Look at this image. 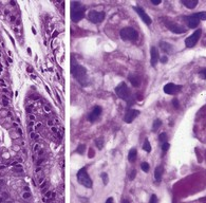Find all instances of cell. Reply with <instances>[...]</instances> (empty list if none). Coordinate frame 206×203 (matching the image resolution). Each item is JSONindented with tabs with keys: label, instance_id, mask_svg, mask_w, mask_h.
<instances>
[{
	"label": "cell",
	"instance_id": "obj_1",
	"mask_svg": "<svg viewBox=\"0 0 206 203\" xmlns=\"http://www.w3.org/2000/svg\"><path fill=\"white\" fill-rule=\"evenodd\" d=\"M71 73L73 74L77 82L80 83L83 86H87L88 80H87V70L80 65H72L71 67Z\"/></svg>",
	"mask_w": 206,
	"mask_h": 203
},
{
	"label": "cell",
	"instance_id": "obj_2",
	"mask_svg": "<svg viewBox=\"0 0 206 203\" xmlns=\"http://www.w3.org/2000/svg\"><path fill=\"white\" fill-rule=\"evenodd\" d=\"M86 8L79 2H72L71 4V19L73 22H78L85 16Z\"/></svg>",
	"mask_w": 206,
	"mask_h": 203
},
{
	"label": "cell",
	"instance_id": "obj_3",
	"mask_svg": "<svg viewBox=\"0 0 206 203\" xmlns=\"http://www.w3.org/2000/svg\"><path fill=\"white\" fill-rule=\"evenodd\" d=\"M115 93L119 99L124 100L126 102H132V94L130 89L127 87L125 83H121L119 86L115 88Z\"/></svg>",
	"mask_w": 206,
	"mask_h": 203
},
{
	"label": "cell",
	"instance_id": "obj_4",
	"mask_svg": "<svg viewBox=\"0 0 206 203\" xmlns=\"http://www.w3.org/2000/svg\"><path fill=\"white\" fill-rule=\"evenodd\" d=\"M119 36L125 41H134L139 38V33L133 28H124L119 32Z\"/></svg>",
	"mask_w": 206,
	"mask_h": 203
},
{
	"label": "cell",
	"instance_id": "obj_5",
	"mask_svg": "<svg viewBox=\"0 0 206 203\" xmlns=\"http://www.w3.org/2000/svg\"><path fill=\"white\" fill-rule=\"evenodd\" d=\"M77 181H78L83 186L87 187V188H91L92 185H93L92 180L90 179L86 168H81V169L78 170V172H77Z\"/></svg>",
	"mask_w": 206,
	"mask_h": 203
},
{
	"label": "cell",
	"instance_id": "obj_6",
	"mask_svg": "<svg viewBox=\"0 0 206 203\" xmlns=\"http://www.w3.org/2000/svg\"><path fill=\"white\" fill-rule=\"evenodd\" d=\"M201 34H202V30L198 29L197 31H195V33H192L189 37H187L185 39V46L187 48H192L197 44V42L199 41L201 37Z\"/></svg>",
	"mask_w": 206,
	"mask_h": 203
},
{
	"label": "cell",
	"instance_id": "obj_7",
	"mask_svg": "<svg viewBox=\"0 0 206 203\" xmlns=\"http://www.w3.org/2000/svg\"><path fill=\"white\" fill-rule=\"evenodd\" d=\"M104 12H97V11H90L88 13V19L93 23H100L105 19Z\"/></svg>",
	"mask_w": 206,
	"mask_h": 203
},
{
	"label": "cell",
	"instance_id": "obj_8",
	"mask_svg": "<svg viewBox=\"0 0 206 203\" xmlns=\"http://www.w3.org/2000/svg\"><path fill=\"white\" fill-rule=\"evenodd\" d=\"M166 27L168 30H170L171 32H173V33L175 34H182V33H185L186 32V29L183 27H181L180 25H178V23H175V22H166Z\"/></svg>",
	"mask_w": 206,
	"mask_h": 203
},
{
	"label": "cell",
	"instance_id": "obj_9",
	"mask_svg": "<svg viewBox=\"0 0 206 203\" xmlns=\"http://www.w3.org/2000/svg\"><path fill=\"white\" fill-rule=\"evenodd\" d=\"M185 21L190 29H195V28L198 27L199 23H200V19L197 17L196 14H192V15H190V16H186Z\"/></svg>",
	"mask_w": 206,
	"mask_h": 203
},
{
	"label": "cell",
	"instance_id": "obj_10",
	"mask_svg": "<svg viewBox=\"0 0 206 203\" xmlns=\"http://www.w3.org/2000/svg\"><path fill=\"white\" fill-rule=\"evenodd\" d=\"M159 59H160V54H159L158 49L155 47H151V49H150V64H151L152 67H155Z\"/></svg>",
	"mask_w": 206,
	"mask_h": 203
},
{
	"label": "cell",
	"instance_id": "obj_11",
	"mask_svg": "<svg viewBox=\"0 0 206 203\" xmlns=\"http://www.w3.org/2000/svg\"><path fill=\"white\" fill-rule=\"evenodd\" d=\"M134 10H136V12L139 15V17L142 18V20H143L146 25H151V22H152L151 18H150L149 15H148L147 13L143 10V8H139V6H136V8H134Z\"/></svg>",
	"mask_w": 206,
	"mask_h": 203
},
{
	"label": "cell",
	"instance_id": "obj_12",
	"mask_svg": "<svg viewBox=\"0 0 206 203\" xmlns=\"http://www.w3.org/2000/svg\"><path fill=\"white\" fill-rule=\"evenodd\" d=\"M179 90H181V86H177L173 83H169L164 87V92L166 94H175Z\"/></svg>",
	"mask_w": 206,
	"mask_h": 203
},
{
	"label": "cell",
	"instance_id": "obj_13",
	"mask_svg": "<svg viewBox=\"0 0 206 203\" xmlns=\"http://www.w3.org/2000/svg\"><path fill=\"white\" fill-rule=\"evenodd\" d=\"M139 114V110H136V109L128 110V112L126 113V115H125V122H126V123H128V124L132 123V121H133V120L136 119Z\"/></svg>",
	"mask_w": 206,
	"mask_h": 203
},
{
	"label": "cell",
	"instance_id": "obj_14",
	"mask_svg": "<svg viewBox=\"0 0 206 203\" xmlns=\"http://www.w3.org/2000/svg\"><path fill=\"white\" fill-rule=\"evenodd\" d=\"M102 108L100 106H95L92 110V112L89 114V121L90 122H95L96 120L100 117V115L102 114Z\"/></svg>",
	"mask_w": 206,
	"mask_h": 203
},
{
	"label": "cell",
	"instance_id": "obj_15",
	"mask_svg": "<svg viewBox=\"0 0 206 203\" xmlns=\"http://www.w3.org/2000/svg\"><path fill=\"white\" fill-rule=\"evenodd\" d=\"M129 82L132 84V86L133 87H139L141 86V77H139L137 75H132V74H130L129 75Z\"/></svg>",
	"mask_w": 206,
	"mask_h": 203
},
{
	"label": "cell",
	"instance_id": "obj_16",
	"mask_svg": "<svg viewBox=\"0 0 206 203\" xmlns=\"http://www.w3.org/2000/svg\"><path fill=\"white\" fill-rule=\"evenodd\" d=\"M162 176H163V167L162 166H158L154 170V179H155L156 182H161L162 180Z\"/></svg>",
	"mask_w": 206,
	"mask_h": 203
},
{
	"label": "cell",
	"instance_id": "obj_17",
	"mask_svg": "<svg viewBox=\"0 0 206 203\" xmlns=\"http://www.w3.org/2000/svg\"><path fill=\"white\" fill-rule=\"evenodd\" d=\"M160 47H161V49H162L164 52H166V53H170V52H172V46H171L170 44H168V42H166V41H161L160 42Z\"/></svg>",
	"mask_w": 206,
	"mask_h": 203
},
{
	"label": "cell",
	"instance_id": "obj_18",
	"mask_svg": "<svg viewBox=\"0 0 206 203\" xmlns=\"http://www.w3.org/2000/svg\"><path fill=\"white\" fill-rule=\"evenodd\" d=\"M182 3L188 8H195L198 5V0H183Z\"/></svg>",
	"mask_w": 206,
	"mask_h": 203
},
{
	"label": "cell",
	"instance_id": "obj_19",
	"mask_svg": "<svg viewBox=\"0 0 206 203\" xmlns=\"http://www.w3.org/2000/svg\"><path fill=\"white\" fill-rule=\"evenodd\" d=\"M136 156H137V151L136 148H132L130 149L129 153H128V160H129V162H134L136 159Z\"/></svg>",
	"mask_w": 206,
	"mask_h": 203
},
{
	"label": "cell",
	"instance_id": "obj_20",
	"mask_svg": "<svg viewBox=\"0 0 206 203\" xmlns=\"http://www.w3.org/2000/svg\"><path fill=\"white\" fill-rule=\"evenodd\" d=\"M161 125H162V121H161V120H159V119L154 120L153 124H152V131L155 132L156 130L161 127Z\"/></svg>",
	"mask_w": 206,
	"mask_h": 203
},
{
	"label": "cell",
	"instance_id": "obj_21",
	"mask_svg": "<svg viewBox=\"0 0 206 203\" xmlns=\"http://www.w3.org/2000/svg\"><path fill=\"white\" fill-rule=\"evenodd\" d=\"M143 149L145 151H147V152H150V151H151V145H150L149 141H148L147 139H146L145 142H144V144H143Z\"/></svg>",
	"mask_w": 206,
	"mask_h": 203
},
{
	"label": "cell",
	"instance_id": "obj_22",
	"mask_svg": "<svg viewBox=\"0 0 206 203\" xmlns=\"http://www.w3.org/2000/svg\"><path fill=\"white\" fill-rule=\"evenodd\" d=\"M95 144H96V146H97L98 149H102L103 146H104V140H103L102 138L96 139V140H95Z\"/></svg>",
	"mask_w": 206,
	"mask_h": 203
},
{
	"label": "cell",
	"instance_id": "obj_23",
	"mask_svg": "<svg viewBox=\"0 0 206 203\" xmlns=\"http://www.w3.org/2000/svg\"><path fill=\"white\" fill-rule=\"evenodd\" d=\"M159 140H160V142L162 143H166L167 142V134L165 133V132H163V133L160 134V136H159Z\"/></svg>",
	"mask_w": 206,
	"mask_h": 203
},
{
	"label": "cell",
	"instance_id": "obj_24",
	"mask_svg": "<svg viewBox=\"0 0 206 203\" xmlns=\"http://www.w3.org/2000/svg\"><path fill=\"white\" fill-rule=\"evenodd\" d=\"M141 168L143 169V172H149V164H148L147 162H143V163L141 164Z\"/></svg>",
	"mask_w": 206,
	"mask_h": 203
},
{
	"label": "cell",
	"instance_id": "obj_25",
	"mask_svg": "<svg viewBox=\"0 0 206 203\" xmlns=\"http://www.w3.org/2000/svg\"><path fill=\"white\" fill-rule=\"evenodd\" d=\"M197 17H198L200 20H206V12H200L197 13Z\"/></svg>",
	"mask_w": 206,
	"mask_h": 203
},
{
	"label": "cell",
	"instance_id": "obj_26",
	"mask_svg": "<svg viewBox=\"0 0 206 203\" xmlns=\"http://www.w3.org/2000/svg\"><path fill=\"white\" fill-rule=\"evenodd\" d=\"M169 147H170V144L169 143H163L162 145H161V148H162L163 151H167L169 149Z\"/></svg>",
	"mask_w": 206,
	"mask_h": 203
},
{
	"label": "cell",
	"instance_id": "obj_27",
	"mask_svg": "<svg viewBox=\"0 0 206 203\" xmlns=\"http://www.w3.org/2000/svg\"><path fill=\"white\" fill-rule=\"evenodd\" d=\"M102 178H103V181H104V184H108V175H107L106 172H103Z\"/></svg>",
	"mask_w": 206,
	"mask_h": 203
},
{
	"label": "cell",
	"instance_id": "obj_28",
	"mask_svg": "<svg viewBox=\"0 0 206 203\" xmlns=\"http://www.w3.org/2000/svg\"><path fill=\"white\" fill-rule=\"evenodd\" d=\"M136 170L131 169V172H130V175H129V179L130 180H133V179L136 178Z\"/></svg>",
	"mask_w": 206,
	"mask_h": 203
},
{
	"label": "cell",
	"instance_id": "obj_29",
	"mask_svg": "<svg viewBox=\"0 0 206 203\" xmlns=\"http://www.w3.org/2000/svg\"><path fill=\"white\" fill-rule=\"evenodd\" d=\"M83 150H85V145H83V144L79 145V146L77 147V149H76V151H77L78 153H83Z\"/></svg>",
	"mask_w": 206,
	"mask_h": 203
},
{
	"label": "cell",
	"instance_id": "obj_30",
	"mask_svg": "<svg viewBox=\"0 0 206 203\" xmlns=\"http://www.w3.org/2000/svg\"><path fill=\"white\" fill-rule=\"evenodd\" d=\"M57 123V121H55V120H49L48 121V126L49 127H54V125Z\"/></svg>",
	"mask_w": 206,
	"mask_h": 203
},
{
	"label": "cell",
	"instance_id": "obj_31",
	"mask_svg": "<svg viewBox=\"0 0 206 203\" xmlns=\"http://www.w3.org/2000/svg\"><path fill=\"white\" fill-rule=\"evenodd\" d=\"M149 203H158V198H156V196H155V195H152V196H151Z\"/></svg>",
	"mask_w": 206,
	"mask_h": 203
},
{
	"label": "cell",
	"instance_id": "obj_32",
	"mask_svg": "<svg viewBox=\"0 0 206 203\" xmlns=\"http://www.w3.org/2000/svg\"><path fill=\"white\" fill-rule=\"evenodd\" d=\"M30 136H31L32 140H37V139L39 138V136H38L37 133H35V132H31V134H30Z\"/></svg>",
	"mask_w": 206,
	"mask_h": 203
},
{
	"label": "cell",
	"instance_id": "obj_33",
	"mask_svg": "<svg viewBox=\"0 0 206 203\" xmlns=\"http://www.w3.org/2000/svg\"><path fill=\"white\" fill-rule=\"evenodd\" d=\"M200 75L202 76V78H206V68L200 71Z\"/></svg>",
	"mask_w": 206,
	"mask_h": 203
},
{
	"label": "cell",
	"instance_id": "obj_34",
	"mask_svg": "<svg viewBox=\"0 0 206 203\" xmlns=\"http://www.w3.org/2000/svg\"><path fill=\"white\" fill-rule=\"evenodd\" d=\"M172 103H173V106H175V109H177V108H179V106H180V105H179V101H178L177 99H175V100H173Z\"/></svg>",
	"mask_w": 206,
	"mask_h": 203
},
{
	"label": "cell",
	"instance_id": "obj_35",
	"mask_svg": "<svg viewBox=\"0 0 206 203\" xmlns=\"http://www.w3.org/2000/svg\"><path fill=\"white\" fill-rule=\"evenodd\" d=\"M40 149V144H35V146L33 147V150H34V152H37L38 150Z\"/></svg>",
	"mask_w": 206,
	"mask_h": 203
},
{
	"label": "cell",
	"instance_id": "obj_36",
	"mask_svg": "<svg viewBox=\"0 0 206 203\" xmlns=\"http://www.w3.org/2000/svg\"><path fill=\"white\" fill-rule=\"evenodd\" d=\"M161 2H162L161 0H151V3L154 4V5H158V4H160Z\"/></svg>",
	"mask_w": 206,
	"mask_h": 203
},
{
	"label": "cell",
	"instance_id": "obj_37",
	"mask_svg": "<svg viewBox=\"0 0 206 203\" xmlns=\"http://www.w3.org/2000/svg\"><path fill=\"white\" fill-rule=\"evenodd\" d=\"M44 111H46V112H51V108L49 106H47V105H44Z\"/></svg>",
	"mask_w": 206,
	"mask_h": 203
},
{
	"label": "cell",
	"instance_id": "obj_38",
	"mask_svg": "<svg viewBox=\"0 0 206 203\" xmlns=\"http://www.w3.org/2000/svg\"><path fill=\"white\" fill-rule=\"evenodd\" d=\"M161 61H162L163 64H166L167 63V57L166 56H163L162 58H161Z\"/></svg>",
	"mask_w": 206,
	"mask_h": 203
},
{
	"label": "cell",
	"instance_id": "obj_39",
	"mask_svg": "<svg viewBox=\"0 0 206 203\" xmlns=\"http://www.w3.org/2000/svg\"><path fill=\"white\" fill-rule=\"evenodd\" d=\"M30 193H25L23 194V198H25V199H28V198H30Z\"/></svg>",
	"mask_w": 206,
	"mask_h": 203
},
{
	"label": "cell",
	"instance_id": "obj_40",
	"mask_svg": "<svg viewBox=\"0 0 206 203\" xmlns=\"http://www.w3.org/2000/svg\"><path fill=\"white\" fill-rule=\"evenodd\" d=\"M51 130H52L54 133H57V132H58V130H57V128L55 127V126H54V127H51Z\"/></svg>",
	"mask_w": 206,
	"mask_h": 203
},
{
	"label": "cell",
	"instance_id": "obj_41",
	"mask_svg": "<svg viewBox=\"0 0 206 203\" xmlns=\"http://www.w3.org/2000/svg\"><path fill=\"white\" fill-rule=\"evenodd\" d=\"M29 119L31 120L32 122H33V121H35V115H33V114H30V115H29Z\"/></svg>",
	"mask_w": 206,
	"mask_h": 203
},
{
	"label": "cell",
	"instance_id": "obj_42",
	"mask_svg": "<svg viewBox=\"0 0 206 203\" xmlns=\"http://www.w3.org/2000/svg\"><path fill=\"white\" fill-rule=\"evenodd\" d=\"M106 203H113V198H108Z\"/></svg>",
	"mask_w": 206,
	"mask_h": 203
},
{
	"label": "cell",
	"instance_id": "obj_43",
	"mask_svg": "<svg viewBox=\"0 0 206 203\" xmlns=\"http://www.w3.org/2000/svg\"><path fill=\"white\" fill-rule=\"evenodd\" d=\"M94 156V151L92 150V149H90V155H89V158H92Z\"/></svg>",
	"mask_w": 206,
	"mask_h": 203
},
{
	"label": "cell",
	"instance_id": "obj_44",
	"mask_svg": "<svg viewBox=\"0 0 206 203\" xmlns=\"http://www.w3.org/2000/svg\"><path fill=\"white\" fill-rule=\"evenodd\" d=\"M3 105H4V106H8V100H3Z\"/></svg>",
	"mask_w": 206,
	"mask_h": 203
},
{
	"label": "cell",
	"instance_id": "obj_45",
	"mask_svg": "<svg viewBox=\"0 0 206 203\" xmlns=\"http://www.w3.org/2000/svg\"><path fill=\"white\" fill-rule=\"evenodd\" d=\"M0 83H1V84L3 85V87H5V86H6L5 83H4V80H1V78H0Z\"/></svg>",
	"mask_w": 206,
	"mask_h": 203
},
{
	"label": "cell",
	"instance_id": "obj_46",
	"mask_svg": "<svg viewBox=\"0 0 206 203\" xmlns=\"http://www.w3.org/2000/svg\"><path fill=\"white\" fill-rule=\"evenodd\" d=\"M17 131H18L19 133H20V136H21V134H22V131H21V129H20V128H17Z\"/></svg>",
	"mask_w": 206,
	"mask_h": 203
},
{
	"label": "cell",
	"instance_id": "obj_47",
	"mask_svg": "<svg viewBox=\"0 0 206 203\" xmlns=\"http://www.w3.org/2000/svg\"><path fill=\"white\" fill-rule=\"evenodd\" d=\"M11 21H15V17L14 16L11 17Z\"/></svg>",
	"mask_w": 206,
	"mask_h": 203
},
{
	"label": "cell",
	"instance_id": "obj_48",
	"mask_svg": "<svg viewBox=\"0 0 206 203\" xmlns=\"http://www.w3.org/2000/svg\"><path fill=\"white\" fill-rule=\"evenodd\" d=\"M28 52H29V54H31V49L28 48Z\"/></svg>",
	"mask_w": 206,
	"mask_h": 203
},
{
	"label": "cell",
	"instance_id": "obj_49",
	"mask_svg": "<svg viewBox=\"0 0 206 203\" xmlns=\"http://www.w3.org/2000/svg\"><path fill=\"white\" fill-rule=\"evenodd\" d=\"M123 203H130V202L128 201V200H124V201H123Z\"/></svg>",
	"mask_w": 206,
	"mask_h": 203
},
{
	"label": "cell",
	"instance_id": "obj_50",
	"mask_svg": "<svg viewBox=\"0 0 206 203\" xmlns=\"http://www.w3.org/2000/svg\"><path fill=\"white\" fill-rule=\"evenodd\" d=\"M4 168V165H0V169H3Z\"/></svg>",
	"mask_w": 206,
	"mask_h": 203
},
{
	"label": "cell",
	"instance_id": "obj_51",
	"mask_svg": "<svg viewBox=\"0 0 206 203\" xmlns=\"http://www.w3.org/2000/svg\"><path fill=\"white\" fill-rule=\"evenodd\" d=\"M32 31H33V33H34V34H36V31H35V29H34V28L32 29Z\"/></svg>",
	"mask_w": 206,
	"mask_h": 203
},
{
	"label": "cell",
	"instance_id": "obj_52",
	"mask_svg": "<svg viewBox=\"0 0 206 203\" xmlns=\"http://www.w3.org/2000/svg\"><path fill=\"white\" fill-rule=\"evenodd\" d=\"M0 57H1V53H0Z\"/></svg>",
	"mask_w": 206,
	"mask_h": 203
}]
</instances>
